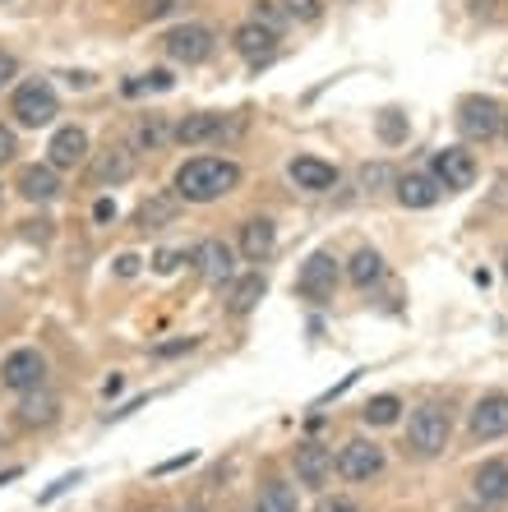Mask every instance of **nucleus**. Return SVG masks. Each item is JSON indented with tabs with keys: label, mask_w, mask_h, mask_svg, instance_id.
I'll list each match as a JSON object with an SVG mask.
<instances>
[{
	"label": "nucleus",
	"mask_w": 508,
	"mask_h": 512,
	"mask_svg": "<svg viewBox=\"0 0 508 512\" xmlns=\"http://www.w3.org/2000/svg\"><path fill=\"white\" fill-rule=\"evenodd\" d=\"M398 411H402V402L393 393H384V397H370V402H365L361 420H365V425H393V420H398Z\"/></svg>",
	"instance_id": "bb28decb"
},
{
	"label": "nucleus",
	"mask_w": 508,
	"mask_h": 512,
	"mask_svg": "<svg viewBox=\"0 0 508 512\" xmlns=\"http://www.w3.org/2000/svg\"><path fill=\"white\" fill-rule=\"evenodd\" d=\"M439 194H444V185H439L435 176H421V171L398 180V203L402 208H435Z\"/></svg>",
	"instance_id": "6ab92c4d"
},
{
	"label": "nucleus",
	"mask_w": 508,
	"mask_h": 512,
	"mask_svg": "<svg viewBox=\"0 0 508 512\" xmlns=\"http://www.w3.org/2000/svg\"><path fill=\"white\" fill-rule=\"evenodd\" d=\"M194 263H199V273L213 286L231 282V273H236V254H231V245H222V240H204V245L194 250Z\"/></svg>",
	"instance_id": "2eb2a0df"
},
{
	"label": "nucleus",
	"mask_w": 508,
	"mask_h": 512,
	"mask_svg": "<svg viewBox=\"0 0 508 512\" xmlns=\"http://www.w3.org/2000/svg\"><path fill=\"white\" fill-rule=\"evenodd\" d=\"M259 512H296V494L282 480H264L259 489Z\"/></svg>",
	"instance_id": "393cba45"
},
{
	"label": "nucleus",
	"mask_w": 508,
	"mask_h": 512,
	"mask_svg": "<svg viewBox=\"0 0 508 512\" xmlns=\"http://www.w3.org/2000/svg\"><path fill=\"white\" fill-rule=\"evenodd\" d=\"M10 74H14V60H10V56H0V84H5Z\"/></svg>",
	"instance_id": "ea45409f"
},
{
	"label": "nucleus",
	"mask_w": 508,
	"mask_h": 512,
	"mask_svg": "<svg viewBox=\"0 0 508 512\" xmlns=\"http://www.w3.org/2000/svg\"><path fill=\"white\" fill-rule=\"evenodd\" d=\"M448 434H453V420L439 402L416 406L412 420H407V443H412L416 457H439L448 448Z\"/></svg>",
	"instance_id": "f03ea898"
},
{
	"label": "nucleus",
	"mask_w": 508,
	"mask_h": 512,
	"mask_svg": "<svg viewBox=\"0 0 508 512\" xmlns=\"http://www.w3.org/2000/svg\"><path fill=\"white\" fill-rule=\"evenodd\" d=\"M88 157V134L79 125H65V130L51 134V148H47V162L56 171H74L79 162Z\"/></svg>",
	"instance_id": "f8f14e48"
},
{
	"label": "nucleus",
	"mask_w": 508,
	"mask_h": 512,
	"mask_svg": "<svg viewBox=\"0 0 508 512\" xmlns=\"http://www.w3.org/2000/svg\"><path fill=\"white\" fill-rule=\"evenodd\" d=\"M148 88H153V93H167V88H171V74L167 70H153V74H148Z\"/></svg>",
	"instance_id": "e433bc0d"
},
{
	"label": "nucleus",
	"mask_w": 508,
	"mask_h": 512,
	"mask_svg": "<svg viewBox=\"0 0 508 512\" xmlns=\"http://www.w3.org/2000/svg\"><path fill=\"white\" fill-rule=\"evenodd\" d=\"M231 42H236V51H241L250 65H264V60H273V51H278V33L264 24H241L236 33H231Z\"/></svg>",
	"instance_id": "4468645a"
},
{
	"label": "nucleus",
	"mask_w": 508,
	"mask_h": 512,
	"mask_svg": "<svg viewBox=\"0 0 508 512\" xmlns=\"http://www.w3.org/2000/svg\"><path fill=\"white\" fill-rule=\"evenodd\" d=\"M162 47H167L171 60H181V65H199V60L213 56V33L204 24H181L162 37Z\"/></svg>",
	"instance_id": "0eeeda50"
},
{
	"label": "nucleus",
	"mask_w": 508,
	"mask_h": 512,
	"mask_svg": "<svg viewBox=\"0 0 508 512\" xmlns=\"http://www.w3.org/2000/svg\"><path fill=\"white\" fill-rule=\"evenodd\" d=\"M273 245H278V227H273L268 217H250L241 227V254L250 263H264L268 254H273Z\"/></svg>",
	"instance_id": "dca6fc26"
},
{
	"label": "nucleus",
	"mask_w": 508,
	"mask_h": 512,
	"mask_svg": "<svg viewBox=\"0 0 508 512\" xmlns=\"http://www.w3.org/2000/svg\"><path fill=\"white\" fill-rule=\"evenodd\" d=\"M384 471V448L370 439H351L338 453V476L342 480H375Z\"/></svg>",
	"instance_id": "423d86ee"
},
{
	"label": "nucleus",
	"mask_w": 508,
	"mask_h": 512,
	"mask_svg": "<svg viewBox=\"0 0 508 512\" xmlns=\"http://www.w3.org/2000/svg\"><path fill=\"white\" fill-rule=\"evenodd\" d=\"M241 185V167L231 157H190L176 171V199L185 203H213Z\"/></svg>",
	"instance_id": "f257e3e1"
},
{
	"label": "nucleus",
	"mask_w": 508,
	"mask_h": 512,
	"mask_svg": "<svg viewBox=\"0 0 508 512\" xmlns=\"http://www.w3.org/2000/svg\"><path fill=\"white\" fill-rule=\"evenodd\" d=\"M499 130H504V139H508V111H504V116H499Z\"/></svg>",
	"instance_id": "a19ab883"
},
{
	"label": "nucleus",
	"mask_w": 508,
	"mask_h": 512,
	"mask_svg": "<svg viewBox=\"0 0 508 512\" xmlns=\"http://www.w3.org/2000/svg\"><path fill=\"white\" fill-rule=\"evenodd\" d=\"M185 512H204V508H185Z\"/></svg>",
	"instance_id": "c03bdc74"
},
{
	"label": "nucleus",
	"mask_w": 508,
	"mask_h": 512,
	"mask_svg": "<svg viewBox=\"0 0 508 512\" xmlns=\"http://www.w3.org/2000/svg\"><path fill=\"white\" fill-rule=\"evenodd\" d=\"M481 503H508V462H485L472 480Z\"/></svg>",
	"instance_id": "4be33fe9"
},
{
	"label": "nucleus",
	"mask_w": 508,
	"mask_h": 512,
	"mask_svg": "<svg viewBox=\"0 0 508 512\" xmlns=\"http://www.w3.org/2000/svg\"><path fill=\"white\" fill-rule=\"evenodd\" d=\"M504 277H508V254H504Z\"/></svg>",
	"instance_id": "79ce46f5"
},
{
	"label": "nucleus",
	"mask_w": 508,
	"mask_h": 512,
	"mask_svg": "<svg viewBox=\"0 0 508 512\" xmlns=\"http://www.w3.org/2000/svg\"><path fill=\"white\" fill-rule=\"evenodd\" d=\"M19 194H24L28 203H51L56 194H61V176H56V167H24L19 171Z\"/></svg>",
	"instance_id": "a211bd4d"
},
{
	"label": "nucleus",
	"mask_w": 508,
	"mask_h": 512,
	"mask_svg": "<svg viewBox=\"0 0 508 512\" xmlns=\"http://www.w3.org/2000/svg\"><path fill=\"white\" fill-rule=\"evenodd\" d=\"M10 111H14V120H19V125H28V130H42V125H51V120L61 116V102H56L51 84H42V79H28V84L14 88Z\"/></svg>",
	"instance_id": "7ed1b4c3"
},
{
	"label": "nucleus",
	"mask_w": 508,
	"mask_h": 512,
	"mask_svg": "<svg viewBox=\"0 0 508 512\" xmlns=\"http://www.w3.org/2000/svg\"><path fill=\"white\" fill-rule=\"evenodd\" d=\"M241 125H231L227 116H185L176 130H171V139L176 143H185V148H199V143H222L227 134H236Z\"/></svg>",
	"instance_id": "9d476101"
},
{
	"label": "nucleus",
	"mask_w": 508,
	"mask_h": 512,
	"mask_svg": "<svg viewBox=\"0 0 508 512\" xmlns=\"http://www.w3.org/2000/svg\"><path fill=\"white\" fill-rule=\"evenodd\" d=\"M333 476V453L319 443H296V480L305 489H324Z\"/></svg>",
	"instance_id": "ddd939ff"
},
{
	"label": "nucleus",
	"mask_w": 508,
	"mask_h": 512,
	"mask_svg": "<svg viewBox=\"0 0 508 512\" xmlns=\"http://www.w3.org/2000/svg\"><path fill=\"white\" fill-rule=\"evenodd\" d=\"M347 277H351V282H356V286H370V282H379V277H384V259H379L375 250H356V259H351Z\"/></svg>",
	"instance_id": "a878e982"
},
{
	"label": "nucleus",
	"mask_w": 508,
	"mask_h": 512,
	"mask_svg": "<svg viewBox=\"0 0 508 512\" xmlns=\"http://www.w3.org/2000/svg\"><path fill=\"white\" fill-rule=\"evenodd\" d=\"M167 139H171V130H167V120L162 116H148V120L134 125V143H139V148H162Z\"/></svg>",
	"instance_id": "cd10ccee"
},
{
	"label": "nucleus",
	"mask_w": 508,
	"mask_h": 512,
	"mask_svg": "<svg viewBox=\"0 0 508 512\" xmlns=\"http://www.w3.org/2000/svg\"><path fill=\"white\" fill-rule=\"evenodd\" d=\"M287 176L301 185V190H310V194H324V190H333L338 185V171L328 167V162H319V157H296L287 167Z\"/></svg>",
	"instance_id": "f3484780"
},
{
	"label": "nucleus",
	"mask_w": 508,
	"mask_h": 512,
	"mask_svg": "<svg viewBox=\"0 0 508 512\" xmlns=\"http://www.w3.org/2000/svg\"><path fill=\"white\" fill-rule=\"evenodd\" d=\"M467 429H472V439H504L508 434V397L504 393L481 397V402L472 406Z\"/></svg>",
	"instance_id": "9b49d317"
},
{
	"label": "nucleus",
	"mask_w": 508,
	"mask_h": 512,
	"mask_svg": "<svg viewBox=\"0 0 508 512\" xmlns=\"http://www.w3.org/2000/svg\"><path fill=\"white\" fill-rule=\"evenodd\" d=\"M93 217H97V222H116V203H111V199H97Z\"/></svg>",
	"instance_id": "c9c22d12"
},
{
	"label": "nucleus",
	"mask_w": 508,
	"mask_h": 512,
	"mask_svg": "<svg viewBox=\"0 0 508 512\" xmlns=\"http://www.w3.org/2000/svg\"><path fill=\"white\" fill-rule=\"evenodd\" d=\"M282 10H287V19H301V24H315L319 14H324V5H319V0H282Z\"/></svg>",
	"instance_id": "7c9ffc66"
},
{
	"label": "nucleus",
	"mask_w": 508,
	"mask_h": 512,
	"mask_svg": "<svg viewBox=\"0 0 508 512\" xmlns=\"http://www.w3.org/2000/svg\"><path fill=\"white\" fill-rule=\"evenodd\" d=\"M393 167L388 162H370V167H361V190H370V194H379L384 185H393Z\"/></svg>",
	"instance_id": "c85d7f7f"
},
{
	"label": "nucleus",
	"mask_w": 508,
	"mask_h": 512,
	"mask_svg": "<svg viewBox=\"0 0 508 512\" xmlns=\"http://www.w3.org/2000/svg\"><path fill=\"white\" fill-rule=\"evenodd\" d=\"M134 176V153L130 148H107V153L93 162V180L97 185H125Z\"/></svg>",
	"instance_id": "aec40b11"
},
{
	"label": "nucleus",
	"mask_w": 508,
	"mask_h": 512,
	"mask_svg": "<svg viewBox=\"0 0 508 512\" xmlns=\"http://www.w3.org/2000/svg\"><path fill=\"white\" fill-rule=\"evenodd\" d=\"M296 291H301L305 300H315V305H324V300H333V291H338V259L328 250L310 254L301 268V277H296Z\"/></svg>",
	"instance_id": "39448f33"
},
{
	"label": "nucleus",
	"mask_w": 508,
	"mask_h": 512,
	"mask_svg": "<svg viewBox=\"0 0 508 512\" xmlns=\"http://www.w3.org/2000/svg\"><path fill=\"white\" fill-rule=\"evenodd\" d=\"M264 291H268V282L259 273L241 277V282H236V291H231V314H250L254 305L264 300Z\"/></svg>",
	"instance_id": "b1692460"
},
{
	"label": "nucleus",
	"mask_w": 508,
	"mask_h": 512,
	"mask_svg": "<svg viewBox=\"0 0 508 512\" xmlns=\"http://www.w3.org/2000/svg\"><path fill=\"white\" fill-rule=\"evenodd\" d=\"M379 139L407 143V116H402V111H384V116H379Z\"/></svg>",
	"instance_id": "c756f323"
},
{
	"label": "nucleus",
	"mask_w": 508,
	"mask_h": 512,
	"mask_svg": "<svg viewBox=\"0 0 508 512\" xmlns=\"http://www.w3.org/2000/svg\"><path fill=\"white\" fill-rule=\"evenodd\" d=\"M338 5H356V0H338Z\"/></svg>",
	"instance_id": "37998d69"
},
{
	"label": "nucleus",
	"mask_w": 508,
	"mask_h": 512,
	"mask_svg": "<svg viewBox=\"0 0 508 512\" xmlns=\"http://www.w3.org/2000/svg\"><path fill=\"white\" fill-rule=\"evenodd\" d=\"M181 263H185V254H181V250H162L158 259H153V268H158V273H176Z\"/></svg>",
	"instance_id": "473e14b6"
},
{
	"label": "nucleus",
	"mask_w": 508,
	"mask_h": 512,
	"mask_svg": "<svg viewBox=\"0 0 508 512\" xmlns=\"http://www.w3.org/2000/svg\"><path fill=\"white\" fill-rule=\"evenodd\" d=\"M499 102L495 97H485V93H472V97H462L458 102V130L467 134V139L485 143V139H495L499 134Z\"/></svg>",
	"instance_id": "20e7f679"
},
{
	"label": "nucleus",
	"mask_w": 508,
	"mask_h": 512,
	"mask_svg": "<svg viewBox=\"0 0 508 512\" xmlns=\"http://www.w3.org/2000/svg\"><path fill=\"white\" fill-rule=\"evenodd\" d=\"M176 213H181V199H171V194H153L148 203H139V227L144 231H158V227H171L176 222Z\"/></svg>",
	"instance_id": "5701e85b"
},
{
	"label": "nucleus",
	"mask_w": 508,
	"mask_h": 512,
	"mask_svg": "<svg viewBox=\"0 0 508 512\" xmlns=\"http://www.w3.org/2000/svg\"><path fill=\"white\" fill-rule=\"evenodd\" d=\"M282 14H287V10H278L273 0H254V24H264V28H273V33H278Z\"/></svg>",
	"instance_id": "2f4dec72"
},
{
	"label": "nucleus",
	"mask_w": 508,
	"mask_h": 512,
	"mask_svg": "<svg viewBox=\"0 0 508 512\" xmlns=\"http://www.w3.org/2000/svg\"><path fill=\"white\" fill-rule=\"evenodd\" d=\"M42 379H47V360L37 356V351H14L0 365V383L10 393H33V388H42Z\"/></svg>",
	"instance_id": "6e6552de"
},
{
	"label": "nucleus",
	"mask_w": 508,
	"mask_h": 512,
	"mask_svg": "<svg viewBox=\"0 0 508 512\" xmlns=\"http://www.w3.org/2000/svg\"><path fill=\"white\" fill-rule=\"evenodd\" d=\"M430 167H435V180L444 185V190H472L476 157L467 153V148H439Z\"/></svg>",
	"instance_id": "1a4fd4ad"
},
{
	"label": "nucleus",
	"mask_w": 508,
	"mask_h": 512,
	"mask_svg": "<svg viewBox=\"0 0 508 512\" xmlns=\"http://www.w3.org/2000/svg\"><path fill=\"white\" fill-rule=\"evenodd\" d=\"M315 512H361V508H356L351 499H319Z\"/></svg>",
	"instance_id": "72a5a7b5"
},
{
	"label": "nucleus",
	"mask_w": 508,
	"mask_h": 512,
	"mask_svg": "<svg viewBox=\"0 0 508 512\" xmlns=\"http://www.w3.org/2000/svg\"><path fill=\"white\" fill-rule=\"evenodd\" d=\"M14 153H19V148H14V134L5 130V125H0V167H5V162H10Z\"/></svg>",
	"instance_id": "f704fd0d"
},
{
	"label": "nucleus",
	"mask_w": 508,
	"mask_h": 512,
	"mask_svg": "<svg viewBox=\"0 0 508 512\" xmlns=\"http://www.w3.org/2000/svg\"><path fill=\"white\" fill-rule=\"evenodd\" d=\"M56 416H61V402L51 393H28L24 402H19V425L24 429H47V425H56Z\"/></svg>",
	"instance_id": "412c9836"
},
{
	"label": "nucleus",
	"mask_w": 508,
	"mask_h": 512,
	"mask_svg": "<svg viewBox=\"0 0 508 512\" xmlns=\"http://www.w3.org/2000/svg\"><path fill=\"white\" fill-rule=\"evenodd\" d=\"M171 10V0H148V19H158V14Z\"/></svg>",
	"instance_id": "58836bf2"
},
{
	"label": "nucleus",
	"mask_w": 508,
	"mask_h": 512,
	"mask_svg": "<svg viewBox=\"0 0 508 512\" xmlns=\"http://www.w3.org/2000/svg\"><path fill=\"white\" fill-rule=\"evenodd\" d=\"M116 273L134 277V273H139V259H134V254H121V259H116Z\"/></svg>",
	"instance_id": "4c0bfd02"
}]
</instances>
